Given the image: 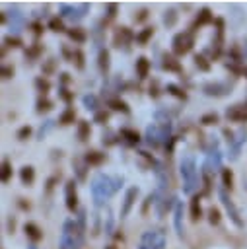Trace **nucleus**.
Returning a JSON list of instances; mask_svg holds the SVG:
<instances>
[{
  "label": "nucleus",
  "instance_id": "obj_1",
  "mask_svg": "<svg viewBox=\"0 0 247 249\" xmlns=\"http://www.w3.org/2000/svg\"><path fill=\"white\" fill-rule=\"evenodd\" d=\"M173 54L175 56H183V54H187L191 49H193V45H194V33L189 29V31H183V33H179V35H175L173 37Z\"/></svg>",
  "mask_w": 247,
  "mask_h": 249
},
{
  "label": "nucleus",
  "instance_id": "obj_2",
  "mask_svg": "<svg viewBox=\"0 0 247 249\" xmlns=\"http://www.w3.org/2000/svg\"><path fill=\"white\" fill-rule=\"evenodd\" d=\"M220 198H222V204L226 206V210H228V214H229V218H231V222L235 224V226H243V222H241V218H239V212H237V208H235V204L231 202V198L228 196V193L226 191H220Z\"/></svg>",
  "mask_w": 247,
  "mask_h": 249
},
{
  "label": "nucleus",
  "instance_id": "obj_3",
  "mask_svg": "<svg viewBox=\"0 0 247 249\" xmlns=\"http://www.w3.org/2000/svg\"><path fill=\"white\" fill-rule=\"evenodd\" d=\"M66 208L70 210V212H74L76 208H78V193H76V183L70 179L68 183H66Z\"/></svg>",
  "mask_w": 247,
  "mask_h": 249
},
{
  "label": "nucleus",
  "instance_id": "obj_4",
  "mask_svg": "<svg viewBox=\"0 0 247 249\" xmlns=\"http://www.w3.org/2000/svg\"><path fill=\"white\" fill-rule=\"evenodd\" d=\"M23 231H25V237L33 243H39L43 239V230L35 224V222H25L23 224Z\"/></svg>",
  "mask_w": 247,
  "mask_h": 249
},
{
  "label": "nucleus",
  "instance_id": "obj_5",
  "mask_svg": "<svg viewBox=\"0 0 247 249\" xmlns=\"http://www.w3.org/2000/svg\"><path fill=\"white\" fill-rule=\"evenodd\" d=\"M132 31L128 29V27H117L115 29V39H113V43H115V47H123V45H126V43H130L132 41Z\"/></svg>",
  "mask_w": 247,
  "mask_h": 249
},
{
  "label": "nucleus",
  "instance_id": "obj_6",
  "mask_svg": "<svg viewBox=\"0 0 247 249\" xmlns=\"http://www.w3.org/2000/svg\"><path fill=\"white\" fill-rule=\"evenodd\" d=\"M210 21H214V14H212L208 8H202V10L198 12V16H196L194 23L191 25V31L194 33V31H196V27H202V25H206V23H210Z\"/></svg>",
  "mask_w": 247,
  "mask_h": 249
},
{
  "label": "nucleus",
  "instance_id": "obj_7",
  "mask_svg": "<svg viewBox=\"0 0 247 249\" xmlns=\"http://www.w3.org/2000/svg\"><path fill=\"white\" fill-rule=\"evenodd\" d=\"M134 70H136V76L140 80L148 78V72H150V60L146 56H138L136 58V64H134Z\"/></svg>",
  "mask_w": 247,
  "mask_h": 249
},
{
  "label": "nucleus",
  "instance_id": "obj_8",
  "mask_svg": "<svg viewBox=\"0 0 247 249\" xmlns=\"http://www.w3.org/2000/svg\"><path fill=\"white\" fill-rule=\"evenodd\" d=\"M228 119H231V121H239V123L247 121V107L235 105V107L228 109Z\"/></svg>",
  "mask_w": 247,
  "mask_h": 249
},
{
  "label": "nucleus",
  "instance_id": "obj_9",
  "mask_svg": "<svg viewBox=\"0 0 247 249\" xmlns=\"http://www.w3.org/2000/svg\"><path fill=\"white\" fill-rule=\"evenodd\" d=\"M161 66H163L165 70H169V72H181V62H179L177 56H173V54H163Z\"/></svg>",
  "mask_w": 247,
  "mask_h": 249
},
{
  "label": "nucleus",
  "instance_id": "obj_10",
  "mask_svg": "<svg viewBox=\"0 0 247 249\" xmlns=\"http://www.w3.org/2000/svg\"><path fill=\"white\" fill-rule=\"evenodd\" d=\"M19 179H21V183H23L25 187L33 185V181H35V169H33L31 165H23V167L19 169Z\"/></svg>",
  "mask_w": 247,
  "mask_h": 249
},
{
  "label": "nucleus",
  "instance_id": "obj_11",
  "mask_svg": "<svg viewBox=\"0 0 247 249\" xmlns=\"http://www.w3.org/2000/svg\"><path fill=\"white\" fill-rule=\"evenodd\" d=\"M202 218V206H200V196L194 195L191 198V220L193 222H198Z\"/></svg>",
  "mask_w": 247,
  "mask_h": 249
},
{
  "label": "nucleus",
  "instance_id": "obj_12",
  "mask_svg": "<svg viewBox=\"0 0 247 249\" xmlns=\"http://www.w3.org/2000/svg\"><path fill=\"white\" fill-rule=\"evenodd\" d=\"M86 163H89V165H99V163H103L105 161V154L103 152H99V150H89V152H86Z\"/></svg>",
  "mask_w": 247,
  "mask_h": 249
},
{
  "label": "nucleus",
  "instance_id": "obj_13",
  "mask_svg": "<svg viewBox=\"0 0 247 249\" xmlns=\"http://www.w3.org/2000/svg\"><path fill=\"white\" fill-rule=\"evenodd\" d=\"M107 105H109L113 111H121V113H124V115H128V113H130L128 105H126L123 99H119V97H111V99L107 101Z\"/></svg>",
  "mask_w": 247,
  "mask_h": 249
},
{
  "label": "nucleus",
  "instance_id": "obj_14",
  "mask_svg": "<svg viewBox=\"0 0 247 249\" xmlns=\"http://www.w3.org/2000/svg\"><path fill=\"white\" fill-rule=\"evenodd\" d=\"M76 132H78V140H80V142H86V140L89 138V134H91V126H89V123H88V121H80Z\"/></svg>",
  "mask_w": 247,
  "mask_h": 249
},
{
  "label": "nucleus",
  "instance_id": "obj_15",
  "mask_svg": "<svg viewBox=\"0 0 247 249\" xmlns=\"http://www.w3.org/2000/svg\"><path fill=\"white\" fill-rule=\"evenodd\" d=\"M74 119H76V113H74L72 107H68V109H64L62 115L58 117V124H60V126H68V124L74 123Z\"/></svg>",
  "mask_w": 247,
  "mask_h": 249
},
{
  "label": "nucleus",
  "instance_id": "obj_16",
  "mask_svg": "<svg viewBox=\"0 0 247 249\" xmlns=\"http://www.w3.org/2000/svg\"><path fill=\"white\" fill-rule=\"evenodd\" d=\"M121 138H124L128 144H138L140 142V134L134 128H121Z\"/></svg>",
  "mask_w": 247,
  "mask_h": 249
},
{
  "label": "nucleus",
  "instance_id": "obj_17",
  "mask_svg": "<svg viewBox=\"0 0 247 249\" xmlns=\"http://www.w3.org/2000/svg\"><path fill=\"white\" fill-rule=\"evenodd\" d=\"M152 35H154V27H144L134 39H136V43H138V47H144L150 39H152Z\"/></svg>",
  "mask_w": 247,
  "mask_h": 249
},
{
  "label": "nucleus",
  "instance_id": "obj_18",
  "mask_svg": "<svg viewBox=\"0 0 247 249\" xmlns=\"http://www.w3.org/2000/svg\"><path fill=\"white\" fill-rule=\"evenodd\" d=\"M222 185L226 191H233V173L229 167H224L222 169Z\"/></svg>",
  "mask_w": 247,
  "mask_h": 249
},
{
  "label": "nucleus",
  "instance_id": "obj_19",
  "mask_svg": "<svg viewBox=\"0 0 247 249\" xmlns=\"http://www.w3.org/2000/svg\"><path fill=\"white\" fill-rule=\"evenodd\" d=\"M35 88H37V91H39L41 95H47L49 89H51V82H49L47 78H43V76H37V78H35Z\"/></svg>",
  "mask_w": 247,
  "mask_h": 249
},
{
  "label": "nucleus",
  "instance_id": "obj_20",
  "mask_svg": "<svg viewBox=\"0 0 247 249\" xmlns=\"http://www.w3.org/2000/svg\"><path fill=\"white\" fill-rule=\"evenodd\" d=\"M12 175H14V167H12L10 160H4L2 161V183H10Z\"/></svg>",
  "mask_w": 247,
  "mask_h": 249
},
{
  "label": "nucleus",
  "instance_id": "obj_21",
  "mask_svg": "<svg viewBox=\"0 0 247 249\" xmlns=\"http://www.w3.org/2000/svg\"><path fill=\"white\" fill-rule=\"evenodd\" d=\"M68 35H70V39L76 41V43H84V41H86V31H84L82 27H72V29H68Z\"/></svg>",
  "mask_w": 247,
  "mask_h": 249
},
{
  "label": "nucleus",
  "instance_id": "obj_22",
  "mask_svg": "<svg viewBox=\"0 0 247 249\" xmlns=\"http://www.w3.org/2000/svg\"><path fill=\"white\" fill-rule=\"evenodd\" d=\"M51 109H53V101H51L47 95L39 97V101H37V113H47V111H51Z\"/></svg>",
  "mask_w": 247,
  "mask_h": 249
},
{
  "label": "nucleus",
  "instance_id": "obj_23",
  "mask_svg": "<svg viewBox=\"0 0 247 249\" xmlns=\"http://www.w3.org/2000/svg\"><path fill=\"white\" fill-rule=\"evenodd\" d=\"M99 70L103 74H107V70H109V51H105V49L99 53Z\"/></svg>",
  "mask_w": 247,
  "mask_h": 249
},
{
  "label": "nucleus",
  "instance_id": "obj_24",
  "mask_svg": "<svg viewBox=\"0 0 247 249\" xmlns=\"http://www.w3.org/2000/svg\"><path fill=\"white\" fill-rule=\"evenodd\" d=\"M194 64H196L202 72H208V70H210V62L204 58V54H198V53H196V54H194Z\"/></svg>",
  "mask_w": 247,
  "mask_h": 249
},
{
  "label": "nucleus",
  "instance_id": "obj_25",
  "mask_svg": "<svg viewBox=\"0 0 247 249\" xmlns=\"http://www.w3.org/2000/svg\"><path fill=\"white\" fill-rule=\"evenodd\" d=\"M136 196V189H130L128 191V195H126V198H124V206H123V216H126L128 214V210H130V206H132V198Z\"/></svg>",
  "mask_w": 247,
  "mask_h": 249
},
{
  "label": "nucleus",
  "instance_id": "obj_26",
  "mask_svg": "<svg viewBox=\"0 0 247 249\" xmlns=\"http://www.w3.org/2000/svg\"><path fill=\"white\" fill-rule=\"evenodd\" d=\"M220 218H222V216H220V210H218V208H214V206L208 208V222H210L212 226L220 224Z\"/></svg>",
  "mask_w": 247,
  "mask_h": 249
},
{
  "label": "nucleus",
  "instance_id": "obj_27",
  "mask_svg": "<svg viewBox=\"0 0 247 249\" xmlns=\"http://www.w3.org/2000/svg\"><path fill=\"white\" fill-rule=\"evenodd\" d=\"M167 91H169L171 95L179 97V99H187V93H185V89H181V88H177V86H173V84H169V86H167Z\"/></svg>",
  "mask_w": 247,
  "mask_h": 249
},
{
  "label": "nucleus",
  "instance_id": "obj_28",
  "mask_svg": "<svg viewBox=\"0 0 247 249\" xmlns=\"http://www.w3.org/2000/svg\"><path fill=\"white\" fill-rule=\"evenodd\" d=\"M93 121H95L97 124H105V123L109 121V111H105V109L97 111V113H95V117H93Z\"/></svg>",
  "mask_w": 247,
  "mask_h": 249
},
{
  "label": "nucleus",
  "instance_id": "obj_29",
  "mask_svg": "<svg viewBox=\"0 0 247 249\" xmlns=\"http://www.w3.org/2000/svg\"><path fill=\"white\" fill-rule=\"evenodd\" d=\"M175 21H177V12H175V10H169V12H165V16H163V23L171 27Z\"/></svg>",
  "mask_w": 247,
  "mask_h": 249
},
{
  "label": "nucleus",
  "instance_id": "obj_30",
  "mask_svg": "<svg viewBox=\"0 0 247 249\" xmlns=\"http://www.w3.org/2000/svg\"><path fill=\"white\" fill-rule=\"evenodd\" d=\"M49 29H53V31H64L62 19H60V18H53V19L49 21Z\"/></svg>",
  "mask_w": 247,
  "mask_h": 249
},
{
  "label": "nucleus",
  "instance_id": "obj_31",
  "mask_svg": "<svg viewBox=\"0 0 247 249\" xmlns=\"http://www.w3.org/2000/svg\"><path fill=\"white\" fill-rule=\"evenodd\" d=\"M200 123L202 124H216L218 123V115L216 113H206V115L200 117Z\"/></svg>",
  "mask_w": 247,
  "mask_h": 249
},
{
  "label": "nucleus",
  "instance_id": "obj_32",
  "mask_svg": "<svg viewBox=\"0 0 247 249\" xmlns=\"http://www.w3.org/2000/svg\"><path fill=\"white\" fill-rule=\"evenodd\" d=\"M29 29H31V33H33L35 37L43 35V31H45V29H43V23H41V21H31V23H29Z\"/></svg>",
  "mask_w": 247,
  "mask_h": 249
},
{
  "label": "nucleus",
  "instance_id": "obj_33",
  "mask_svg": "<svg viewBox=\"0 0 247 249\" xmlns=\"http://www.w3.org/2000/svg\"><path fill=\"white\" fill-rule=\"evenodd\" d=\"M84 58H86V56H84L82 49H76V51H74V60H72V62H76V66H78L80 70L84 68Z\"/></svg>",
  "mask_w": 247,
  "mask_h": 249
},
{
  "label": "nucleus",
  "instance_id": "obj_34",
  "mask_svg": "<svg viewBox=\"0 0 247 249\" xmlns=\"http://www.w3.org/2000/svg\"><path fill=\"white\" fill-rule=\"evenodd\" d=\"M4 45H6V47H12V49H18V47H21L23 43H21V39H18V37H6V39H4Z\"/></svg>",
  "mask_w": 247,
  "mask_h": 249
},
{
  "label": "nucleus",
  "instance_id": "obj_35",
  "mask_svg": "<svg viewBox=\"0 0 247 249\" xmlns=\"http://www.w3.org/2000/svg\"><path fill=\"white\" fill-rule=\"evenodd\" d=\"M148 16H150V12H148L146 8H142V10H138V12H136V16H134V21H136V23H142L144 19H148Z\"/></svg>",
  "mask_w": 247,
  "mask_h": 249
},
{
  "label": "nucleus",
  "instance_id": "obj_36",
  "mask_svg": "<svg viewBox=\"0 0 247 249\" xmlns=\"http://www.w3.org/2000/svg\"><path fill=\"white\" fill-rule=\"evenodd\" d=\"M31 136V126H21L19 130H18V138L19 140H27Z\"/></svg>",
  "mask_w": 247,
  "mask_h": 249
},
{
  "label": "nucleus",
  "instance_id": "obj_37",
  "mask_svg": "<svg viewBox=\"0 0 247 249\" xmlns=\"http://www.w3.org/2000/svg\"><path fill=\"white\" fill-rule=\"evenodd\" d=\"M12 76H14V66L4 64V66H2V78L8 80V78H12Z\"/></svg>",
  "mask_w": 247,
  "mask_h": 249
},
{
  "label": "nucleus",
  "instance_id": "obj_38",
  "mask_svg": "<svg viewBox=\"0 0 247 249\" xmlns=\"http://www.w3.org/2000/svg\"><path fill=\"white\" fill-rule=\"evenodd\" d=\"M53 70H54V58H49L47 64L43 66V74H51Z\"/></svg>",
  "mask_w": 247,
  "mask_h": 249
},
{
  "label": "nucleus",
  "instance_id": "obj_39",
  "mask_svg": "<svg viewBox=\"0 0 247 249\" xmlns=\"http://www.w3.org/2000/svg\"><path fill=\"white\" fill-rule=\"evenodd\" d=\"M60 97H62L64 101H72V99H74V93H70L66 88H62V89H60Z\"/></svg>",
  "mask_w": 247,
  "mask_h": 249
},
{
  "label": "nucleus",
  "instance_id": "obj_40",
  "mask_svg": "<svg viewBox=\"0 0 247 249\" xmlns=\"http://www.w3.org/2000/svg\"><path fill=\"white\" fill-rule=\"evenodd\" d=\"M107 16H109V19H113L117 16V4H109L107 6Z\"/></svg>",
  "mask_w": 247,
  "mask_h": 249
},
{
  "label": "nucleus",
  "instance_id": "obj_41",
  "mask_svg": "<svg viewBox=\"0 0 247 249\" xmlns=\"http://www.w3.org/2000/svg\"><path fill=\"white\" fill-rule=\"evenodd\" d=\"M150 95H152V97H158V95H159V88H158V80H154V88L150 86Z\"/></svg>",
  "mask_w": 247,
  "mask_h": 249
},
{
  "label": "nucleus",
  "instance_id": "obj_42",
  "mask_svg": "<svg viewBox=\"0 0 247 249\" xmlns=\"http://www.w3.org/2000/svg\"><path fill=\"white\" fill-rule=\"evenodd\" d=\"M18 204H19V208H21V210H29V208H31V204H29V202H25V198H19V200H18Z\"/></svg>",
  "mask_w": 247,
  "mask_h": 249
},
{
  "label": "nucleus",
  "instance_id": "obj_43",
  "mask_svg": "<svg viewBox=\"0 0 247 249\" xmlns=\"http://www.w3.org/2000/svg\"><path fill=\"white\" fill-rule=\"evenodd\" d=\"M60 76H62V82H64V84H68V82H70V76H68L66 72H64V74H60Z\"/></svg>",
  "mask_w": 247,
  "mask_h": 249
}]
</instances>
